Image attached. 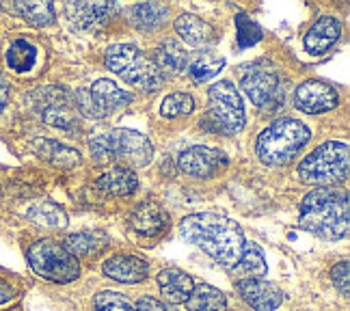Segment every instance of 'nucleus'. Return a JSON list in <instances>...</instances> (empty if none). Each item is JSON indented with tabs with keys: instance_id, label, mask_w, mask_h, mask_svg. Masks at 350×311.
I'll return each mask as SVG.
<instances>
[{
	"instance_id": "obj_21",
	"label": "nucleus",
	"mask_w": 350,
	"mask_h": 311,
	"mask_svg": "<svg viewBox=\"0 0 350 311\" xmlns=\"http://www.w3.org/2000/svg\"><path fill=\"white\" fill-rule=\"evenodd\" d=\"M154 65L156 70L165 76H178L182 72H186L188 65V52L184 50V46L175 39H169V42L160 44L154 52Z\"/></svg>"
},
{
	"instance_id": "obj_37",
	"label": "nucleus",
	"mask_w": 350,
	"mask_h": 311,
	"mask_svg": "<svg viewBox=\"0 0 350 311\" xmlns=\"http://www.w3.org/2000/svg\"><path fill=\"white\" fill-rule=\"evenodd\" d=\"M134 307H137V311H175L171 305L158 301V299H152V296H141Z\"/></svg>"
},
{
	"instance_id": "obj_3",
	"label": "nucleus",
	"mask_w": 350,
	"mask_h": 311,
	"mask_svg": "<svg viewBox=\"0 0 350 311\" xmlns=\"http://www.w3.org/2000/svg\"><path fill=\"white\" fill-rule=\"evenodd\" d=\"M309 141V128L299 119H279L258 139V156L264 165H286Z\"/></svg>"
},
{
	"instance_id": "obj_5",
	"label": "nucleus",
	"mask_w": 350,
	"mask_h": 311,
	"mask_svg": "<svg viewBox=\"0 0 350 311\" xmlns=\"http://www.w3.org/2000/svg\"><path fill=\"white\" fill-rule=\"evenodd\" d=\"M106 67L124 78L128 85L143 91H158L165 85V78L156 70L154 61L130 44H115L106 50Z\"/></svg>"
},
{
	"instance_id": "obj_1",
	"label": "nucleus",
	"mask_w": 350,
	"mask_h": 311,
	"mask_svg": "<svg viewBox=\"0 0 350 311\" xmlns=\"http://www.w3.org/2000/svg\"><path fill=\"white\" fill-rule=\"evenodd\" d=\"M180 236L206 251L212 260L225 268L236 266L242 251H245V234L236 221L212 212L191 214L180 223Z\"/></svg>"
},
{
	"instance_id": "obj_10",
	"label": "nucleus",
	"mask_w": 350,
	"mask_h": 311,
	"mask_svg": "<svg viewBox=\"0 0 350 311\" xmlns=\"http://www.w3.org/2000/svg\"><path fill=\"white\" fill-rule=\"evenodd\" d=\"M33 104L42 119L52 128L74 130L78 126V106L72 91L61 87H42L33 98Z\"/></svg>"
},
{
	"instance_id": "obj_36",
	"label": "nucleus",
	"mask_w": 350,
	"mask_h": 311,
	"mask_svg": "<svg viewBox=\"0 0 350 311\" xmlns=\"http://www.w3.org/2000/svg\"><path fill=\"white\" fill-rule=\"evenodd\" d=\"M348 270H350V264L348 260H342L340 264H335L333 270H331V279H333V286L338 288V292L342 296H348L350 292V275H348Z\"/></svg>"
},
{
	"instance_id": "obj_20",
	"label": "nucleus",
	"mask_w": 350,
	"mask_h": 311,
	"mask_svg": "<svg viewBox=\"0 0 350 311\" xmlns=\"http://www.w3.org/2000/svg\"><path fill=\"white\" fill-rule=\"evenodd\" d=\"M175 33L182 37L184 44L193 48H206L214 44V39H217L212 24L201 20L195 13H182V16L175 20Z\"/></svg>"
},
{
	"instance_id": "obj_35",
	"label": "nucleus",
	"mask_w": 350,
	"mask_h": 311,
	"mask_svg": "<svg viewBox=\"0 0 350 311\" xmlns=\"http://www.w3.org/2000/svg\"><path fill=\"white\" fill-rule=\"evenodd\" d=\"M236 31H238L240 48H249V46L258 44L262 39V29L253 20H249L247 13H238V16H236Z\"/></svg>"
},
{
	"instance_id": "obj_24",
	"label": "nucleus",
	"mask_w": 350,
	"mask_h": 311,
	"mask_svg": "<svg viewBox=\"0 0 350 311\" xmlns=\"http://www.w3.org/2000/svg\"><path fill=\"white\" fill-rule=\"evenodd\" d=\"M223 67H225V59L212 50H199L195 54H188L186 70L193 76L195 83H206V80L217 76Z\"/></svg>"
},
{
	"instance_id": "obj_11",
	"label": "nucleus",
	"mask_w": 350,
	"mask_h": 311,
	"mask_svg": "<svg viewBox=\"0 0 350 311\" xmlns=\"http://www.w3.org/2000/svg\"><path fill=\"white\" fill-rule=\"evenodd\" d=\"M294 104L299 111L307 115H320V113L333 111V108L340 104V96L329 83H322V80H305L294 93Z\"/></svg>"
},
{
	"instance_id": "obj_16",
	"label": "nucleus",
	"mask_w": 350,
	"mask_h": 311,
	"mask_svg": "<svg viewBox=\"0 0 350 311\" xmlns=\"http://www.w3.org/2000/svg\"><path fill=\"white\" fill-rule=\"evenodd\" d=\"M102 273L119 283H141L150 275V264H147L143 258H137V255H113L104 262Z\"/></svg>"
},
{
	"instance_id": "obj_7",
	"label": "nucleus",
	"mask_w": 350,
	"mask_h": 311,
	"mask_svg": "<svg viewBox=\"0 0 350 311\" xmlns=\"http://www.w3.org/2000/svg\"><path fill=\"white\" fill-rule=\"evenodd\" d=\"M26 258H29L35 275L46 281L72 283L80 277V262L57 240H37L35 245L29 247Z\"/></svg>"
},
{
	"instance_id": "obj_33",
	"label": "nucleus",
	"mask_w": 350,
	"mask_h": 311,
	"mask_svg": "<svg viewBox=\"0 0 350 311\" xmlns=\"http://www.w3.org/2000/svg\"><path fill=\"white\" fill-rule=\"evenodd\" d=\"M195 111V100L188 96V93H169V96L163 100V106H160V113L169 119H178L184 115H191Z\"/></svg>"
},
{
	"instance_id": "obj_28",
	"label": "nucleus",
	"mask_w": 350,
	"mask_h": 311,
	"mask_svg": "<svg viewBox=\"0 0 350 311\" xmlns=\"http://www.w3.org/2000/svg\"><path fill=\"white\" fill-rule=\"evenodd\" d=\"M230 270L234 277H238V281H242V279H258V277L266 275L268 266L264 260V253L258 245H245V251H242L240 260Z\"/></svg>"
},
{
	"instance_id": "obj_30",
	"label": "nucleus",
	"mask_w": 350,
	"mask_h": 311,
	"mask_svg": "<svg viewBox=\"0 0 350 311\" xmlns=\"http://www.w3.org/2000/svg\"><path fill=\"white\" fill-rule=\"evenodd\" d=\"M169 16V7L163 3H141L132 7L130 18L132 24L141 31H156L158 26H163Z\"/></svg>"
},
{
	"instance_id": "obj_29",
	"label": "nucleus",
	"mask_w": 350,
	"mask_h": 311,
	"mask_svg": "<svg viewBox=\"0 0 350 311\" xmlns=\"http://www.w3.org/2000/svg\"><path fill=\"white\" fill-rule=\"evenodd\" d=\"M26 216H29V221H33L35 225L44 229H55V232H59V229L67 227V214L61 210V206L52 204V201H37V204L29 208Z\"/></svg>"
},
{
	"instance_id": "obj_14",
	"label": "nucleus",
	"mask_w": 350,
	"mask_h": 311,
	"mask_svg": "<svg viewBox=\"0 0 350 311\" xmlns=\"http://www.w3.org/2000/svg\"><path fill=\"white\" fill-rule=\"evenodd\" d=\"M236 290L240 296L258 311H275L281 303H284V292H281L275 283L264 281V279H242L238 281Z\"/></svg>"
},
{
	"instance_id": "obj_2",
	"label": "nucleus",
	"mask_w": 350,
	"mask_h": 311,
	"mask_svg": "<svg viewBox=\"0 0 350 311\" xmlns=\"http://www.w3.org/2000/svg\"><path fill=\"white\" fill-rule=\"evenodd\" d=\"M348 193L342 188H316L301 204V225L322 240H342L348 234Z\"/></svg>"
},
{
	"instance_id": "obj_27",
	"label": "nucleus",
	"mask_w": 350,
	"mask_h": 311,
	"mask_svg": "<svg viewBox=\"0 0 350 311\" xmlns=\"http://www.w3.org/2000/svg\"><path fill=\"white\" fill-rule=\"evenodd\" d=\"M186 309L188 311H225L227 299L219 288L201 283V286H195L191 296H188Z\"/></svg>"
},
{
	"instance_id": "obj_25",
	"label": "nucleus",
	"mask_w": 350,
	"mask_h": 311,
	"mask_svg": "<svg viewBox=\"0 0 350 311\" xmlns=\"http://www.w3.org/2000/svg\"><path fill=\"white\" fill-rule=\"evenodd\" d=\"M37 57H39L37 46L33 42H29V39H16V42L9 44V48L5 52L7 67L16 74L31 72L37 65Z\"/></svg>"
},
{
	"instance_id": "obj_23",
	"label": "nucleus",
	"mask_w": 350,
	"mask_h": 311,
	"mask_svg": "<svg viewBox=\"0 0 350 311\" xmlns=\"http://www.w3.org/2000/svg\"><path fill=\"white\" fill-rule=\"evenodd\" d=\"M63 247L70 251L74 258H93V255L102 253L109 247V238L104 232H80V234H70L65 238Z\"/></svg>"
},
{
	"instance_id": "obj_22",
	"label": "nucleus",
	"mask_w": 350,
	"mask_h": 311,
	"mask_svg": "<svg viewBox=\"0 0 350 311\" xmlns=\"http://www.w3.org/2000/svg\"><path fill=\"white\" fill-rule=\"evenodd\" d=\"M33 150L39 158H44L48 162L57 167H65V169H72L80 162V154L74 150V147H67L55 139H37L33 143Z\"/></svg>"
},
{
	"instance_id": "obj_39",
	"label": "nucleus",
	"mask_w": 350,
	"mask_h": 311,
	"mask_svg": "<svg viewBox=\"0 0 350 311\" xmlns=\"http://www.w3.org/2000/svg\"><path fill=\"white\" fill-rule=\"evenodd\" d=\"M7 102H9V87H7V80H5V76L0 74V113L5 111Z\"/></svg>"
},
{
	"instance_id": "obj_19",
	"label": "nucleus",
	"mask_w": 350,
	"mask_h": 311,
	"mask_svg": "<svg viewBox=\"0 0 350 311\" xmlns=\"http://www.w3.org/2000/svg\"><path fill=\"white\" fill-rule=\"evenodd\" d=\"M158 286L167 305H180L188 301V296L195 288V281L180 268H167L158 275Z\"/></svg>"
},
{
	"instance_id": "obj_13",
	"label": "nucleus",
	"mask_w": 350,
	"mask_h": 311,
	"mask_svg": "<svg viewBox=\"0 0 350 311\" xmlns=\"http://www.w3.org/2000/svg\"><path fill=\"white\" fill-rule=\"evenodd\" d=\"M225 156L219 150H212V147L204 145H195L188 147L186 152H182L178 165L184 175H191V178H212L225 167Z\"/></svg>"
},
{
	"instance_id": "obj_31",
	"label": "nucleus",
	"mask_w": 350,
	"mask_h": 311,
	"mask_svg": "<svg viewBox=\"0 0 350 311\" xmlns=\"http://www.w3.org/2000/svg\"><path fill=\"white\" fill-rule=\"evenodd\" d=\"M16 11L33 26H48L55 20L52 3H16Z\"/></svg>"
},
{
	"instance_id": "obj_18",
	"label": "nucleus",
	"mask_w": 350,
	"mask_h": 311,
	"mask_svg": "<svg viewBox=\"0 0 350 311\" xmlns=\"http://www.w3.org/2000/svg\"><path fill=\"white\" fill-rule=\"evenodd\" d=\"M130 225L137 234L141 236H147V238H156L169 229V214L156 206V204H150V201H145V204L137 206L130 216Z\"/></svg>"
},
{
	"instance_id": "obj_15",
	"label": "nucleus",
	"mask_w": 350,
	"mask_h": 311,
	"mask_svg": "<svg viewBox=\"0 0 350 311\" xmlns=\"http://www.w3.org/2000/svg\"><path fill=\"white\" fill-rule=\"evenodd\" d=\"M70 22L80 31H100L111 20L117 7L113 3H70L65 5Z\"/></svg>"
},
{
	"instance_id": "obj_4",
	"label": "nucleus",
	"mask_w": 350,
	"mask_h": 311,
	"mask_svg": "<svg viewBox=\"0 0 350 311\" xmlns=\"http://www.w3.org/2000/svg\"><path fill=\"white\" fill-rule=\"evenodd\" d=\"M350 150L342 141H329L322 143L320 147L305 156L301 165L296 167V175L299 180L307 184H320V186H331L340 184L348 178V167H350Z\"/></svg>"
},
{
	"instance_id": "obj_26",
	"label": "nucleus",
	"mask_w": 350,
	"mask_h": 311,
	"mask_svg": "<svg viewBox=\"0 0 350 311\" xmlns=\"http://www.w3.org/2000/svg\"><path fill=\"white\" fill-rule=\"evenodd\" d=\"M98 186L109 195L126 197V195H132L139 188V178L128 167H115V169L106 171L102 175V178L98 180Z\"/></svg>"
},
{
	"instance_id": "obj_9",
	"label": "nucleus",
	"mask_w": 350,
	"mask_h": 311,
	"mask_svg": "<svg viewBox=\"0 0 350 311\" xmlns=\"http://www.w3.org/2000/svg\"><path fill=\"white\" fill-rule=\"evenodd\" d=\"M74 98L80 115L91 119H104L128 106L132 102V93L119 89L113 80L102 78L91 89H78Z\"/></svg>"
},
{
	"instance_id": "obj_38",
	"label": "nucleus",
	"mask_w": 350,
	"mask_h": 311,
	"mask_svg": "<svg viewBox=\"0 0 350 311\" xmlns=\"http://www.w3.org/2000/svg\"><path fill=\"white\" fill-rule=\"evenodd\" d=\"M13 299H16V288H13L11 283L0 281V305H7Z\"/></svg>"
},
{
	"instance_id": "obj_8",
	"label": "nucleus",
	"mask_w": 350,
	"mask_h": 311,
	"mask_svg": "<svg viewBox=\"0 0 350 311\" xmlns=\"http://www.w3.org/2000/svg\"><path fill=\"white\" fill-rule=\"evenodd\" d=\"M242 91L247 98L260 108V111H277L286 102V87L288 83L281 78L279 72L271 67L251 65L249 70L242 72L240 78Z\"/></svg>"
},
{
	"instance_id": "obj_34",
	"label": "nucleus",
	"mask_w": 350,
	"mask_h": 311,
	"mask_svg": "<svg viewBox=\"0 0 350 311\" xmlns=\"http://www.w3.org/2000/svg\"><path fill=\"white\" fill-rule=\"evenodd\" d=\"M93 307H96V311H137V307L124 294L111 290L98 292L96 299H93Z\"/></svg>"
},
{
	"instance_id": "obj_12",
	"label": "nucleus",
	"mask_w": 350,
	"mask_h": 311,
	"mask_svg": "<svg viewBox=\"0 0 350 311\" xmlns=\"http://www.w3.org/2000/svg\"><path fill=\"white\" fill-rule=\"evenodd\" d=\"M115 137V158L128 162L130 167H147L152 162L154 147L150 139L143 137L141 132L117 128L113 130Z\"/></svg>"
},
{
	"instance_id": "obj_6",
	"label": "nucleus",
	"mask_w": 350,
	"mask_h": 311,
	"mask_svg": "<svg viewBox=\"0 0 350 311\" xmlns=\"http://www.w3.org/2000/svg\"><path fill=\"white\" fill-rule=\"evenodd\" d=\"M201 128L221 134H236L245 128V108L238 89L230 80L212 85L208 91V115L199 121Z\"/></svg>"
},
{
	"instance_id": "obj_32",
	"label": "nucleus",
	"mask_w": 350,
	"mask_h": 311,
	"mask_svg": "<svg viewBox=\"0 0 350 311\" xmlns=\"http://www.w3.org/2000/svg\"><path fill=\"white\" fill-rule=\"evenodd\" d=\"M89 150L91 156L98 162H111L115 160V137L113 130H100L89 137Z\"/></svg>"
},
{
	"instance_id": "obj_17",
	"label": "nucleus",
	"mask_w": 350,
	"mask_h": 311,
	"mask_svg": "<svg viewBox=\"0 0 350 311\" xmlns=\"http://www.w3.org/2000/svg\"><path fill=\"white\" fill-rule=\"evenodd\" d=\"M342 37V22L333 16H322L314 22V26L305 33L303 46L309 54H325L335 42Z\"/></svg>"
}]
</instances>
